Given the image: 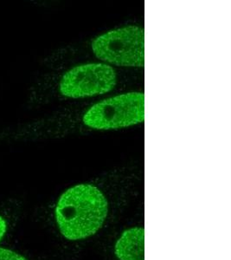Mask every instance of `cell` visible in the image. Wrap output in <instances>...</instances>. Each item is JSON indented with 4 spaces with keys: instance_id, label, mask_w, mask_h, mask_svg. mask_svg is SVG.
<instances>
[{
    "instance_id": "obj_3",
    "label": "cell",
    "mask_w": 231,
    "mask_h": 260,
    "mask_svg": "<svg viewBox=\"0 0 231 260\" xmlns=\"http://www.w3.org/2000/svg\"><path fill=\"white\" fill-rule=\"evenodd\" d=\"M82 62H101L128 70L143 68L144 28L138 24L119 27L88 41L60 48L45 60L50 70Z\"/></svg>"
},
{
    "instance_id": "obj_6",
    "label": "cell",
    "mask_w": 231,
    "mask_h": 260,
    "mask_svg": "<svg viewBox=\"0 0 231 260\" xmlns=\"http://www.w3.org/2000/svg\"><path fill=\"white\" fill-rule=\"evenodd\" d=\"M0 260H28L23 255L11 249L0 247Z\"/></svg>"
},
{
    "instance_id": "obj_4",
    "label": "cell",
    "mask_w": 231,
    "mask_h": 260,
    "mask_svg": "<svg viewBox=\"0 0 231 260\" xmlns=\"http://www.w3.org/2000/svg\"><path fill=\"white\" fill-rule=\"evenodd\" d=\"M108 212L103 192L93 184H79L66 190L57 201L55 217L62 236L84 240L101 229Z\"/></svg>"
},
{
    "instance_id": "obj_1",
    "label": "cell",
    "mask_w": 231,
    "mask_h": 260,
    "mask_svg": "<svg viewBox=\"0 0 231 260\" xmlns=\"http://www.w3.org/2000/svg\"><path fill=\"white\" fill-rule=\"evenodd\" d=\"M145 121L144 92L131 90L64 108L2 130L0 142H33L133 127Z\"/></svg>"
},
{
    "instance_id": "obj_5",
    "label": "cell",
    "mask_w": 231,
    "mask_h": 260,
    "mask_svg": "<svg viewBox=\"0 0 231 260\" xmlns=\"http://www.w3.org/2000/svg\"><path fill=\"white\" fill-rule=\"evenodd\" d=\"M145 230L134 228L125 231L116 242V257L119 260H145Z\"/></svg>"
},
{
    "instance_id": "obj_2",
    "label": "cell",
    "mask_w": 231,
    "mask_h": 260,
    "mask_svg": "<svg viewBox=\"0 0 231 260\" xmlns=\"http://www.w3.org/2000/svg\"><path fill=\"white\" fill-rule=\"evenodd\" d=\"M141 80L140 71L116 68L101 62H82L52 69L33 83L29 92L31 106L83 100L128 91Z\"/></svg>"
},
{
    "instance_id": "obj_7",
    "label": "cell",
    "mask_w": 231,
    "mask_h": 260,
    "mask_svg": "<svg viewBox=\"0 0 231 260\" xmlns=\"http://www.w3.org/2000/svg\"><path fill=\"white\" fill-rule=\"evenodd\" d=\"M8 232V222L3 215L0 214V242L5 239Z\"/></svg>"
}]
</instances>
